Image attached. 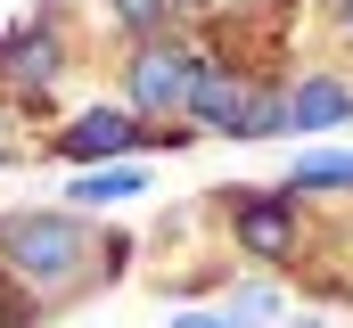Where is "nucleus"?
<instances>
[{"label": "nucleus", "mask_w": 353, "mask_h": 328, "mask_svg": "<svg viewBox=\"0 0 353 328\" xmlns=\"http://www.w3.org/2000/svg\"><path fill=\"white\" fill-rule=\"evenodd\" d=\"M288 189H353V156H304L288 172Z\"/></svg>", "instance_id": "nucleus-9"}, {"label": "nucleus", "mask_w": 353, "mask_h": 328, "mask_svg": "<svg viewBox=\"0 0 353 328\" xmlns=\"http://www.w3.org/2000/svg\"><path fill=\"white\" fill-rule=\"evenodd\" d=\"M123 148H140V123H132L123 107H83V115L58 132V156L83 164V172H90L99 156H123Z\"/></svg>", "instance_id": "nucleus-4"}, {"label": "nucleus", "mask_w": 353, "mask_h": 328, "mask_svg": "<svg viewBox=\"0 0 353 328\" xmlns=\"http://www.w3.org/2000/svg\"><path fill=\"white\" fill-rule=\"evenodd\" d=\"M271 132H288V99H279V90H255V107H247L239 140H271Z\"/></svg>", "instance_id": "nucleus-10"}, {"label": "nucleus", "mask_w": 353, "mask_h": 328, "mask_svg": "<svg viewBox=\"0 0 353 328\" xmlns=\"http://www.w3.org/2000/svg\"><path fill=\"white\" fill-rule=\"evenodd\" d=\"M66 197H74V205H123V197H140V172H132V164H107V172H83Z\"/></svg>", "instance_id": "nucleus-8"}, {"label": "nucleus", "mask_w": 353, "mask_h": 328, "mask_svg": "<svg viewBox=\"0 0 353 328\" xmlns=\"http://www.w3.org/2000/svg\"><path fill=\"white\" fill-rule=\"evenodd\" d=\"M0 263L8 279H33V287H66L83 271V230L66 214H8L0 222Z\"/></svg>", "instance_id": "nucleus-1"}, {"label": "nucleus", "mask_w": 353, "mask_h": 328, "mask_svg": "<svg viewBox=\"0 0 353 328\" xmlns=\"http://www.w3.org/2000/svg\"><path fill=\"white\" fill-rule=\"evenodd\" d=\"M337 17H345V33H353V0H337Z\"/></svg>", "instance_id": "nucleus-13"}, {"label": "nucleus", "mask_w": 353, "mask_h": 328, "mask_svg": "<svg viewBox=\"0 0 353 328\" xmlns=\"http://www.w3.org/2000/svg\"><path fill=\"white\" fill-rule=\"evenodd\" d=\"M296 328H321V320H296Z\"/></svg>", "instance_id": "nucleus-14"}, {"label": "nucleus", "mask_w": 353, "mask_h": 328, "mask_svg": "<svg viewBox=\"0 0 353 328\" xmlns=\"http://www.w3.org/2000/svg\"><path fill=\"white\" fill-rule=\"evenodd\" d=\"M165 8H173V0H115V17H123L132 33H157V25H165Z\"/></svg>", "instance_id": "nucleus-11"}, {"label": "nucleus", "mask_w": 353, "mask_h": 328, "mask_svg": "<svg viewBox=\"0 0 353 328\" xmlns=\"http://www.w3.org/2000/svg\"><path fill=\"white\" fill-rule=\"evenodd\" d=\"M189 74H197V58H189L181 41H148V50L132 58V107H140V115H173L181 99H189Z\"/></svg>", "instance_id": "nucleus-2"}, {"label": "nucleus", "mask_w": 353, "mask_h": 328, "mask_svg": "<svg viewBox=\"0 0 353 328\" xmlns=\"http://www.w3.org/2000/svg\"><path fill=\"white\" fill-rule=\"evenodd\" d=\"M181 107L197 115V132H230V140H239V123H247L255 90L230 74V66H205V58H197V74H189V99H181Z\"/></svg>", "instance_id": "nucleus-3"}, {"label": "nucleus", "mask_w": 353, "mask_h": 328, "mask_svg": "<svg viewBox=\"0 0 353 328\" xmlns=\"http://www.w3.org/2000/svg\"><path fill=\"white\" fill-rule=\"evenodd\" d=\"M173 328H239V320H230V312H181Z\"/></svg>", "instance_id": "nucleus-12"}, {"label": "nucleus", "mask_w": 353, "mask_h": 328, "mask_svg": "<svg viewBox=\"0 0 353 328\" xmlns=\"http://www.w3.org/2000/svg\"><path fill=\"white\" fill-rule=\"evenodd\" d=\"M239 246L247 254H263V263H288V246H296V214H288V197H239Z\"/></svg>", "instance_id": "nucleus-6"}, {"label": "nucleus", "mask_w": 353, "mask_h": 328, "mask_svg": "<svg viewBox=\"0 0 353 328\" xmlns=\"http://www.w3.org/2000/svg\"><path fill=\"white\" fill-rule=\"evenodd\" d=\"M353 115V90L337 74H304L288 90V132H329V123H345Z\"/></svg>", "instance_id": "nucleus-7"}, {"label": "nucleus", "mask_w": 353, "mask_h": 328, "mask_svg": "<svg viewBox=\"0 0 353 328\" xmlns=\"http://www.w3.org/2000/svg\"><path fill=\"white\" fill-rule=\"evenodd\" d=\"M58 58H66V50H58V25H50V17H33V25L0 50V74L33 99V90H50V82H58Z\"/></svg>", "instance_id": "nucleus-5"}]
</instances>
